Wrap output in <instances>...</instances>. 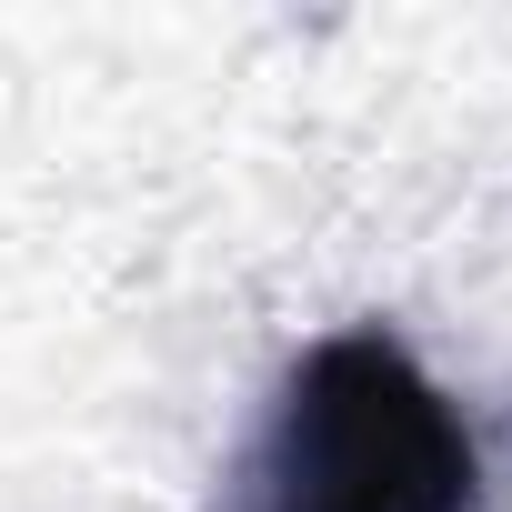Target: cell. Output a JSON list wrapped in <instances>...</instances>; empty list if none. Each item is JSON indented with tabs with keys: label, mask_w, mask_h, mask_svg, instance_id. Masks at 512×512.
Returning a JSON list of instances; mask_svg holds the SVG:
<instances>
[{
	"label": "cell",
	"mask_w": 512,
	"mask_h": 512,
	"mask_svg": "<svg viewBox=\"0 0 512 512\" xmlns=\"http://www.w3.org/2000/svg\"><path fill=\"white\" fill-rule=\"evenodd\" d=\"M482 452L452 392L392 332H332L292 362L231 512H472Z\"/></svg>",
	"instance_id": "obj_1"
}]
</instances>
